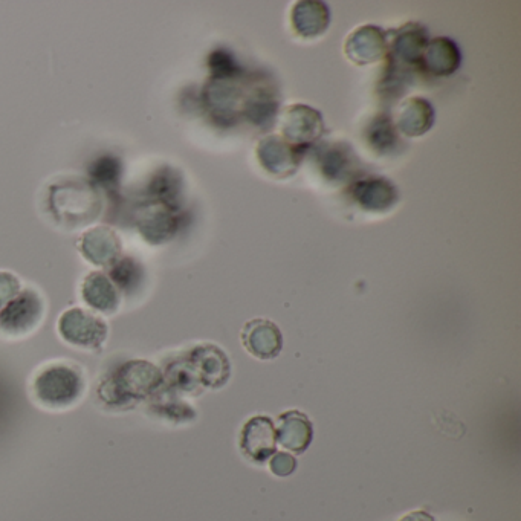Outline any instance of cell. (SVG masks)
Wrapping results in <instances>:
<instances>
[{"mask_svg":"<svg viewBox=\"0 0 521 521\" xmlns=\"http://www.w3.org/2000/svg\"><path fill=\"white\" fill-rule=\"evenodd\" d=\"M88 389L85 372L68 361H52L37 370L31 398L43 410L66 411L80 404Z\"/></svg>","mask_w":521,"mask_h":521,"instance_id":"obj_1","label":"cell"},{"mask_svg":"<svg viewBox=\"0 0 521 521\" xmlns=\"http://www.w3.org/2000/svg\"><path fill=\"white\" fill-rule=\"evenodd\" d=\"M162 373L149 361L132 360L98 387V396L111 407H130L161 387Z\"/></svg>","mask_w":521,"mask_h":521,"instance_id":"obj_2","label":"cell"},{"mask_svg":"<svg viewBox=\"0 0 521 521\" xmlns=\"http://www.w3.org/2000/svg\"><path fill=\"white\" fill-rule=\"evenodd\" d=\"M46 305L36 289H22L16 298L0 309V334L20 340L34 334L45 318Z\"/></svg>","mask_w":521,"mask_h":521,"instance_id":"obj_3","label":"cell"},{"mask_svg":"<svg viewBox=\"0 0 521 521\" xmlns=\"http://www.w3.org/2000/svg\"><path fill=\"white\" fill-rule=\"evenodd\" d=\"M57 331L69 346L89 352L103 349L109 335V327L101 315L81 308L63 312L57 323Z\"/></svg>","mask_w":521,"mask_h":521,"instance_id":"obj_4","label":"cell"},{"mask_svg":"<svg viewBox=\"0 0 521 521\" xmlns=\"http://www.w3.org/2000/svg\"><path fill=\"white\" fill-rule=\"evenodd\" d=\"M242 98V86L236 77H211L204 89L205 106L219 123L230 124L242 114Z\"/></svg>","mask_w":521,"mask_h":521,"instance_id":"obj_5","label":"cell"},{"mask_svg":"<svg viewBox=\"0 0 521 521\" xmlns=\"http://www.w3.org/2000/svg\"><path fill=\"white\" fill-rule=\"evenodd\" d=\"M283 140L288 141L292 146L306 149L309 144L323 135L324 123L320 112L315 111L314 107L306 104H294L288 107L282 117Z\"/></svg>","mask_w":521,"mask_h":521,"instance_id":"obj_6","label":"cell"},{"mask_svg":"<svg viewBox=\"0 0 521 521\" xmlns=\"http://www.w3.org/2000/svg\"><path fill=\"white\" fill-rule=\"evenodd\" d=\"M256 153L266 172L277 178H288L297 172L303 149L292 146L282 136L269 135L257 144Z\"/></svg>","mask_w":521,"mask_h":521,"instance_id":"obj_7","label":"cell"},{"mask_svg":"<svg viewBox=\"0 0 521 521\" xmlns=\"http://www.w3.org/2000/svg\"><path fill=\"white\" fill-rule=\"evenodd\" d=\"M77 246L83 259L97 268L111 269L123 257L120 237L109 227H94L85 231Z\"/></svg>","mask_w":521,"mask_h":521,"instance_id":"obj_8","label":"cell"},{"mask_svg":"<svg viewBox=\"0 0 521 521\" xmlns=\"http://www.w3.org/2000/svg\"><path fill=\"white\" fill-rule=\"evenodd\" d=\"M428 45L427 31L419 23H407L396 33L390 52V68L422 69V57Z\"/></svg>","mask_w":521,"mask_h":521,"instance_id":"obj_9","label":"cell"},{"mask_svg":"<svg viewBox=\"0 0 521 521\" xmlns=\"http://www.w3.org/2000/svg\"><path fill=\"white\" fill-rule=\"evenodd\" d=\"M350 198L370 213H386L399 199L398 188L386 178L356 179L349 188Z\"/></svg>","mask_w":521,"mask_h":521,"instance_id":"obj_10","label":"cell"},{"mask_svg":"<svg viewBox=\"0 0 521 521\" xmlns=\"http://www.w3.org/2000/svg\"><path fill=\"white\" fill-rule=\"evenodd\" d=\"M81 298L97 315H115L120 311L121 292L106 272L94 271L81 283Z\"/></svg>","mask_w":521,"mask_h":521,"instance_id":"obj_11","label":"cell"},{"mask_svg":"<svg viewBox=\"0 0 521 521\" xmlns=\"http://www.w3.org/2000/svg\"><path fill=\"white\" fill-rule=\"evenodd\" d=\"M344 52L356 65L379 62L389 54L386 34L378 26H361L347 37Z\"/></svg>","mask_w":521,"mask_h":521,"instance_id":"obj_12","label":"cell"},{"mask_svg":"<svg viewBox=\"0 0 521 521\" xmlns=\"http://www.w3.org/2000/svg\"><path fill=\"white\" fill-rule=\"evenodd\" d=\"M277 434L268 416H256L246 422L240 437L243 454L253 462L263 463L276 453Z\"/></svg>","mask_w":521,"mask_h":521,"instance_id":"obj_13","label":"cell"},{"mask_svg":"<svg viewBox=\"0 0 521 521\" xmlns=\"http://www.w3.org/2000/svg\"><path fill=\"white\" fill-rule=\"evenodd\" d=\"M242 343L259 360H274L282 352V332L269 320L248 321L243 326Z\"/></svg>","mask_w":521,"mask_h":521,"instance_id":"obj_14","label":"cell"},{"mask_svg":"<svg viewBox=\"0 0 521 521\" xmlns=\"http://www.w3.org/2000/svg\"><path fill=\"white\" fill-rule=\"evenodd\" d=\"M318 162L324 178L329 181H349L358 172V159L352 147L344 143L327 144L318 152Z\"/></svg>","mask_w":521,"mask_h":521,"instance_id":"obj_15","label":"cell"},{"mask_svg":"<svg viewBox=\"0 0 521 521\" xmlns=\"http://www.w3.org/2000/svg\"><path fill=\"white\" fill-rule=\"evenodd\" d=\"M277 442L286 450L301 454L308 450L314 436V428L308 416L300 411H288L279 418L276 428Z\"/></svg>","mask_w":521,"mask_h":521,"instance_id":"obj_16","label":"cell"},{"mask_svg":"<svg viewBox=\"0 0 521 521\" xmlns=\"http://www.w3.org/2000/svg\"><path fill=\"white\" fill-rule=\"evenodd\" d=\"M460 62L462 54L456 43L447 37H437L425 48L422 69L436 77H448L459 69Z\"/></svg>","mask_w":521,"mask_h":521,"instance_id":"obj_17","label":"cell"},{"mask_svg":"<svg viewBox=\"0 0 521 521\" xmlns=\"http://www.w3.org/2000/svg\"><path fill=\"white\" fill-rule=\"evenodd\" d=\"M291 20L292 28L298 36L312 39V37L321 36L327 30V26L331 22V14L323 2L303 0L295 5Z\"/></svg>","mask_w":521,"mask_h":521,"instance_id":"obj_18","label":"cell"},{"mask_svg":"<svg viewBox=\"0 0 521 521\" xmlns=\"http://www.w3.org/2000/svg\"><path fill=\"white\" fill-rule=\"evenodd\" d=\"M434 124V109L430 101L424 98H410L399 109L396 130L404 135L422 136L431 129Z\"/></svg>","mask_w":521,"mask_h":521,"instance_id":"obj_19","label":"cell"},{"mask_svg":"<svg viewBox=\"0 0 521 521\" xmlns=\"http://www.w3.org/2000/svg\"><path fill=\"white\" fill-rule=\"evenodd\" d=\"M176 208L156 202L155 207L149 208L143 214L140 221V231L147 242L158 243L167 242L175 234L178 228V216Z\"/></svg>","mask_w":521,"mask_h":521,"instance_id":"obj_20","label":"cell"},{"mask_svg":"<svg viewBox=\"0 0 521 521\" xmlns=\"http://www.w3.org/2000/svg\"><path fill=\"white\" fill-rule=\"evenodd\" d=\"M277 112H279V101L265 88L251 92L242 109V114L251 123L260 127H268L277 117Z\"/></svg>","mask_w":521,"mask_h":521,"instance_id":"obj_21","label":"cell"},{"mask_svg":"<svg viewBox=\"0 0 521 521\" xmlns=\"http://www.w3.org/2000/svg\"><path fill=\"white\" fill-rule=\"evenodd\" d=\"M366 140L373 152L386 155L399 143L398 130L389 117L379 115L367 127Z\"/></svg>","mask_w":521,"mask_h":521,"instance_id":"obj_22","label":"cell"},{"mask_svg":"<svg viewBox=\"0 0 521 521\" xmlns=\"http://www.w3.org/2000/svg\"><path fill=\"white\" fill-rule=\"evenodd\" d=\"M107 276L111 277L112 282L120 289L121 294H124L129 289L135 288L141 277V269L135 260L129 259V257H121L112 266L111 274H107Z\"/></svg>","mask_w":521,"mask_h":521,"instance_id":"obj_23","label":"cell"},{"mask_svg":"<svg viewBox=\"0 0 521 521\" xmlns=\"http://www.w3.org/2000/svg\"><path fill=\"white\" fill-rule=\"evenodd\" d=\"M121 164L114 156L98 159L91 169V176L97 184L112 185L120 179Z\"/></svg>","mask_w":521,"mask_h":521,"instance_id":"obj_24","label":"cell"},{"mask_svg":"<svg viewBox=\"0 0 521 521\" xmlns=\"http://www.w3.org/2000/svg\"><path fill=\"white\" fill-rule=\"evenodd\" d=\"M208 65H210L211 72H213V77H237L240 74L239 66L224 49L213 52Z\"/></svg>","mask_w":521,"mask_h":521,"instance_id":"obj_25","label":"cell"},{"mask_svg":"<svg viewBox=\"0 0 521 521\" xmlns=\"http://www.w3.org/2000/svg\"><path fill=\"white\" fill-rule=\"evenodd\" d=\"M22 291V285L13 272L0 271V309L8 305Z\"/></svg>","mask_w":521,"mask_h":521,"instance_id":"obj_26","label":"cell"},{"mask_svg":"<svg viewBox=\"0 0 521 521\" xmlns=\"http://www.w3.org/2000/svg\"><path fill=\"white\" fill-rule=\"evenodd\" d=\"M295 466H297V462H295L294 457L286 453H276L271 460V471L276 476H289V474L294 473Z\"/></svg>","mask_w":521,"mask_h":521,"instance_id":"obj_27","label":"cell"},{"mask_svg":"<svg viewBox=\"0 0 521 521\" xmlns=\"http://www.w3.org/2000/svg\"><path fill=\"white\" fill-rule=\"evenodd\" d=\"M401 521H434L431 518V515H428L427 512H413V514H408L407 517L402 518Z\"/></svg>","mask_w":521,"mask_h":521,"instance_id":"obj_28","label":"cell"}]
</instances>
